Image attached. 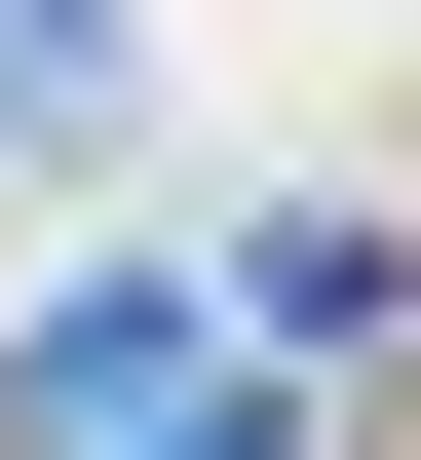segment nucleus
Returning <instances> with one entry per match:
<instances>
[{
	"instance_id": "1",
	"label": "nucleus",
	"mask_w": 421,
	"mask_h": 460,
	"mask_svg": "<svg viewBox=\"0 0 421 460\" xmlns=\"http://www.w3.org/2000/svg\"><path fill=\"white\" fill-rule=\"evenodd\" d=\"M192 460H307V422H268V384H230V422H192Z\"/></svg>"
}]
</instances>
